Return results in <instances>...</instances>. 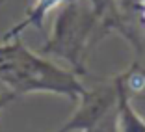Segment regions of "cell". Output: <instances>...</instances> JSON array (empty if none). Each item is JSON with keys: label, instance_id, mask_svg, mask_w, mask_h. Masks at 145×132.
<instances>
[{"label": "cell", "instance_id": "obj_1", "mask_svg": "<svg viewBox=\"0 0 145 132\" xmlns=\"http://www.w3.org/2000/svg\"><path fill=\"white\" fill-rule=\"evenodd\" d=\"M0 82L11 93H56L78 102L84 95V86L71 69H61L26 47L22 39L13 37L0 45Z\"/></svg>", "mask_w": 145, "mask_h": 132}, {"label": "cell", "instance_id": "obj_4", "mask_svg": "<svg viewBox=\"0 0 145 132\" xmlns=\"http://www.w3.org/2000/svg\"><path fill=\"white\" fill-rule=\"evenodd\" d=\"M60 2H63V0H35V4L32 6V9L28 11V15H26V19L22 22H19L13 30H9L8 34L4 35V41H9V39L17 37L19 34H21L24 28H28V26H35V28H43V19L47 17V13L50 11L54 6H58Z\"/></svg>", "mask_w": 145, "mask_h": 132}, {"label": "cell", "instance_id": "obj_3", "mask_svg": "<svg viewBox=\"0 0 145 132\" xmlns=\"http://www.w3.org/2000/svg\"><path fill=\"white\" fill-rule=\"evenodd\" d=\"M130 73H125L115 78L117 82V101H115V115H117V132H145V121L134 112L130 104L127 78Z\"/></svg>", "mask_w": 145, "mask_h": 132}, {"label": "cell", "instance_id": "obj_6", "mask_svg": "<svg viewBox=\"0 0 145 132\" xmlns=\"http://www.w3.org/2000/svg\"><path fill=\"white\" fill-rule=\"evenodd\" d=\"M0 2H4V0H0Z\"/></svg>", "mask_w": 145, "mask_h": 132}, {"label": "cell", "instance_id": "obj_5", "mask_svg": "<svg viewBox=\"0 0 145 132\" xmlns=\"http://www.w3.org/2000/svg\"><path fill=\"white\" fill-rule=\"evenodd\" d=\"M13 99H15V95H13V93H6V95H2V97H0V110H2V108H4L9 101H13Z\"/></svg>", "mask_w": 145, "mask_h": 132}, {"label": "cell", "instance_id": "obj_2", "mask_svg": "<svg viewBox=\"0 0 145 132\" xmlns=\"http://www.w3.org/2000/svg\"><path fill=\"white\" fill-rule=\"evenodd\" d=\"M93 19V11L89 8L82 6L80 2H72L54 22V35L43 50L63 56L76 71H82V48L88 34L91 32Z\"/></svg>", "mask_w": 145, "mask_h": 132}]
</instances>
